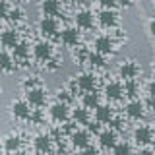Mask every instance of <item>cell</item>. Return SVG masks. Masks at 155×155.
<instances>
[{"instance_id": "cell-1", "label": "cell", "mask_w": 155, "mask_h": 155, "mask_svg": "<svg viewBox=\"0 0 155 155\" xmlns=\"http://www.w3.org/2000/svg\"><path fill=\"white\" fill-rule=\"evenodd\" d=\"M33 56H35V60L39 62H51L52 56H54V48H52V45L47 41H39L35 43V47H33Z\"/></svg>"}, {"instance_id": "cell-2", "label": "cell", "mask_w": 155, "mask_h": 155, "mask_svg": "<svg viewBox=\"0 0 155 155\" xmlns=\"http://www.w3.org/2000/svg\"><path fill=\"white\" fill-rule=\"evenodd\" d=\"M93 51L99 52V54H103V56L113 54L114 52V39L109 37V35H99L93 43Z\"/></svg>"}, {"instance_id": "cell-3", "label": "cell", "mask_w": 155, "mask_h": 155, "mask_svg": "<svg viewBox=\"0 0 155 155\" xmlns=\"http://www.w3.org/2000/svg\"><path fill=\"white\" fill-rule=\"evenodd\" d=\"M39 33L43 37H54L58 33V21L56 18H48V16H43L39 19Z\"/></svg>"}, {"instance_id": "cell-4", "label": "cell", "mask_w": 155, "mask_h": 155, "mask_svg": "<svg viewBox=\"0 0 155 155\" xmlns=\"http://www.w3.org/2000/svg\"><path fill=\"white\" fill-rule=\"evenodd\" d=\"M25 101L29 103V107H43L47 103V91L41 85L33 87V89L25 91Z\"/></svg>"}, {"instance_id": "cell-5", "label": "cell", "mask_w": 155, "mask_h": 155, "mask_svg": "<svg viewBox=\"0 0 155 155\" xmlns=\"http://www.w3.org/2000/svg\"><path fill=\"white\" fill-rule=\"evenodd\" d=\"M48 114H51V118L54 120V122H66L68 118H70V107L66 103H60V101H56L54 105H51V109H48Z\"/></svg>"}, {"instance_id": "cell-6", "label": "cell", "mask_w": 155, "mask_h": 155, "mask_svg": "<svg viewBox=\"0 0 155 155\" xmlns=\"http://www.w3.org/2000/svg\"><path fill=\"white\" fill-rule=\"evenodd\" d=\"M124 113H126V116H128V118H132V120L143 118V114H145V105H143V101H140V99H130L128 105H126V109H124Z\"/></svg>"}, {"instance_id": "cell-7", "label": "cell", "mask_w": 155, "mask_h": 155, "mask_svg": "<svg viewBox=\"0 0 155 155\" xmlns=\"http://www.w3.org/2000/svg\"><path fill=\"white\" fill-rule=\"evenodd\" d=\"M31 114H33V110L27 101H14L12 103V116L16 120H29Z\"/></svg>"}, {"instance_id": "cell-8", "label": "cell", "mask_w": 155, "mask_h": 155, "mask_svg": "<svg viewBox=\"0 0 155 155\" xmlns=\"http://www.w3.org/2000/svg\"><path fill=\"white\" fill-rule=\"evenodd\" d=\"M76 85L80 87L84 93H87V91H95L97 87V76L91 74V72H84V74H80L76 78Z\"/></svg>"}, {"instance_id": "cell-9", "label": "cell", "mask_w": 155, "mask_h": 155, "mask_svg": "<svg viewBox=\"0 0 155 155\" xmlns=\"http://www.w3.org/2000/svg\"><path fill=\"white\" fill-rule=\"evenodd\" d=\"M140 74V66L136 64L134 60H126L120 64L118 68V76L122 78L124 81H128V80H136V76Z\"/></svg>"}, {"instance_id": "cell-10", "label": "cell", "mask_w": 155, "mask_h": 155, "mask_svg": "<svg viewBox=\"0 0 155 155\" xmlns=\"http://www.w3.org/2000/svg\"><path fill=\"white\" fill-rule=\"evenodd\" d=\"M134 142L138 145H149L153 142V128H149V126H138L134 130Z\"/></svg>"}, {"instance_id": "cell-11", "label": "cell", "mask_w": 155, "mask_h": 155, "mask_svg": "<svg viewBox=\"0 0 155 155\" xmlns=\"http://www.w3.org/2000/svg\"><path fill=\"white\" fill-rule=\"evenodd\" d=\"M70 142H72V145H74L76 149H84V147L89 145L91 136H89L87 130H74V132L70 134Z\"/></svg>"}, {"instance_id": "cell-12", "label": "cell", "mask_w": 155, "mask_h": 155, "mask_svg": "<svg viewBox=\"0 0 155 155\" xmlns=\"http://www.w3.org/2000/svg\"><path fill=\"white\" fill-rule=\"evenodd\" d=\"M105 97L109 101H120L124 97V87L120 81H109L105 85Z\"/></svg>"}, {"instance_id": "cell-13", "label": "cell", "mask_w": 155, "mask_h": 155, "mask_svg": "<svg viewBox=\"0 0 155 155\" xmlns=\"http://www.w3.org/2000/svg\"><path fill=\"white\" fill-rule=\"evenodd\" d=\"M60 41L66 47H76L80 43V31H78V27H64L60 31Z\"/></svg>"}, {"instance_id": "cell-14", "label": "cell", "mask_w": 155, "mask_h": 155, "mask_svg": "<svg viewBox=\"0 0 155 155\" xmlns=\"http://www.w3.org/2000/svg\"><path fill=\"white\" fill-rule=\"evenodd\" d=\"M33 145H35L37 153H51L52 151V138L48 134H39L33 140Z\"/></svg>"}, {"instance_id": "cell-15", "label": "cell", "mask_w": 155, "mask_h": 155, "mask_svg": "<svg viewBox=\"0 0 155 155\" xmlns=\"http://www.w3.org/2000/svg\"><path fill=\"white\" fill-rule=\"evenodd\" d=\"M62 12V4L60 0H43L41 2V14L48 18H54Z\"/></svg>"}, {"instance_id": "cell-16", "label": "cell", "mask_w": 155, "mask_h": 155, "mask_svg": "<svg viewBox=\"0 0 155 155\" xmlns=\"http://www.w3.org/2000/svg\"><path fill=\"white\" fill-rule=\"evenodd\" d=\"M114 118V113H113V107L109 105H99L95 109V122L99 124H110V120Z\"/></svg>"}, {"instance_id": "cell-17", "label": "cell", "mask_w": 155, "mask_h": 155, "mask_svg": "<svg viewBox=\"0 0 155 155\" xmlns=\"http://www.w3.org/2000/svg\"><path fill=\"white\" fill-rule=\"evenodd\" d=\"M116 140H118V136H116V132L113 128H109V130H103V132H99V145L101 147H105V149H113L114 145H116Z\"/></svg>"}, {"instance_id": "cell-18", "label": "cell", "mask_w": 155, "mask_h": 155, "mask_svg": "<svg viewBox=\"0 0 155 155\" xmlns=\"http://www.w3.org/2000/svg\"><path fill=\"white\" fill-rule=\"evenodd\" d=\"M93 14L89 12V10H80V12L76 14V25L80 29H91L93 27Z\"/></svg>"}, {"instance_id": "cell-19", "label": "cell", "mask_w": 155, "mask_h": 155, "mask_svg": "<svg viewBox=\"0 0 155 155\" xmlns=\"http://www.w3.org/2000/svg\"><path fill=\"white\" fill-rule=\"evenodd\" d=\"M19 43V35L18 31H14V29H6V31H2V35H0V45L4 48H14Z\"/></svg>"}, {"instance_id": "cell-20", "label": "cell", "mask_w": 155, "mask_h": 155, "mask_svg": "<svg viewBox=\"0 0 155 155\" xmlns=\"http://www.w3.org/2000/svg\"><path fill=\"white\" fill-rule=\"evenodd\" d=\"M116 21H118V14H116L114 10H103V12L99 14V23L107 29L114 27Z\"/></svg>"}, {"instance_id": "cell-21", "label": "cell", "mask_w": 155, "mask_h": 155, "mask_svg": "<svg viewBox=\"0 0 155 155\" xmlns=\"http://www.w3.org/2000/svg\"><path fill=\"white\" fill-rule=\"evenodd\" d=\"M99 105H101V97L97 91H87V93H84V97H81V107H85L89 110V109H97Z\"/></svg>"}, {"instance_id": "cell-22", "label": "cell", "mask_w": 155, "mask_h": 155, "mask_svg": "<svg viewBox=\"0 0 155 155\" xmlns=\"http://www.w3.org/2000/svg\"><path fill=\"white\" fill-rule=\"evenodd\" d=\"M12 52H14V60H25V58L29 56V52H31V48H29V45L25 41H19L16 47L12 48Z\"/></svg>"}, {"instance_id": "cell-23", "label": "cell", "mask_w": 155, "mask_h": 155, "mask_svg": "<svg viewBox=\"0 0 155 155\" xmlns=\"http://www.w3.org/2000/svg\"><path fill=\"white\" fill-rule=\"evenodd\" d=\"M72 120H74L76 124H89V110L85 109V107H80V109H74L70 113Z\"/></svg>"}, {"instance_id": "cell-24", "label": "cell", "mask_w": 155, "mask_h": 155, "mask_svg": "<svg viewBox=\"0 0 155 155\" xmlns=\"http://www.w3.org/2000/svg\"><path fill=\"white\" fill-rule=\"evenodd\" d=\"M21 147V138H19L18 134H10L6 140H4V149H6L8 153H14L18 151V149Z\"/></svg>"}, {"instance_id": "cell-25", "label": "cell", "mask_w": 155, "mask_h": 155, "mask_svg": "<svg viewBox=\"0 0 155 155\" xmlns=\"http://www.w3.org/2000/svg\"><path fill=\"white\" fill-rule=\"evenodd\" d=\"M14 68H16L14 56L2 51V52H0V70H2V72H14Z\"/></svg>"}, {"instance_id": "cell-26", "label": "cell", "mask_w": 155, "mask_h": 155, "mask_svg": "<svg viewBox=\"0 0 155 155\" xmlns=\"http://www.w3.org/2000/svg\"><path fill=\"white\" fill-rule=\"evenodd\" d=\"M124 87V95L130 97V99H138V93H140V84L136 80H128L126 84L122 85Z\"/></svg>"}, {"instance_id": "cell-27", "label": "cell", "mask_w": 155, "mask_h": 155, "mask_svg": "<svg viewBox=\"0 0 155 155\" xmlns=\"http://www.w3.org/2000/svg\"><path fill=\"white\" fill-rule=\"evenodd\" d=\"M85 62H87V64H89L91 68H103V66H105V56L93 51V52H87Z\"/></svg>"}, {"instance_id": "cell-28", "label": "cell", "mask_w": 155, "mask_h": 155, "mask_svg": "<svg viewBox=\"0 0 155 155\" xmlns=\"http://www.w3.org/2000/svg\"><path fill=\"white\" fill-rule=\"evenodd\" d=\"M114 155H134L132 153V145L126 143V142H116V145L113 147Z\"/></svg>"}, {"instance_id": "cell-29", "label": "cell", "mask_w": 155, "mask_h": 155, "mask_svg": "<svg viewBox=\"0 0 155 155\" xmlns=\"http://www.w3.org/2000/svg\"><path fill=\"white\" fill-rule=\"evenodd\" d=\"M8 19H10L12 23H19V21L23 19V10H21V8H12V10L8 12Z\"/></svg>"}, {"instance_id": "cell-30", "label": "cell", "mask_w": 155, "mask_h": 155, "mask_svg": "<svg viewBox=\"0 0 155 155\" xmlns=\"http://www.w3.org/2000/svg\"><path fill=\"white\" fill-rule=\"evenodd\" d=\"M39 85H41V84H39V80H37V78H27V80L25 81H23V89H33V87H39Z\"/></svg>"}, {"instance_id": "cell-31", "label": "cell", "mask_w": 155, "mask_h": 155, "mask_svg": "<svg viewBox=\"0 0 155 155\" xmlns=\"http://www.w3.org/2000/svg\"><path fill=\"white\" fill-rule=\"evenodd\" d=\"M70 99H72V95H70V91L68 89H62V91H58V101L60 103H70Z\"/></svg>"}, {"instance_id": "cell-32", "label": "cell", "mask_w": 155, "mask_h": 155, "mask_svg": "<svg viewBox=\"0 0 155 155\" xmlns=\"http://www.w3.org/2000/svg\"><path fill=\"white\" fill-rule=\"evenodd\" d=\"M8 12H10V6L6 0H0V19H6L8 18Z\"/></svg>"}, {"instance_id": "cell-33", "label": "cell", "mask_w": 155, "mask_h": 155, "mask_svg": "<svg viewBox=\"0 0 155 155\" xmlns=\"http://www.w3.org/2000/svg\"><path fill=\"white\" fill-rule=\"evenodd\" d=\"M80 155H99V149L93 147V145H87V147L81 149V153Z\"/></svg>"}, {"instance_id": "cell-34", "label": "cell", "mask_w": 155, "mask_h": 155, "mask_svg": "<svg viewBox=\"0 0 155 155\" xmlns=\"http://www.w3.org/2000/svg\"><path fill=\"white\" fill-rule=\"evenodd\" d=\"M99 4L103 6V10H113L116 6V0H99Z\"/></svg>"}, {"instance_id": "cell-35", "label": "cell", "mask_w": 155, "mask_h": 155, "mask_svg": "<svg viewBox=\"0 0 155 155\" xmlns=\"http://www.w3.org/2000/svg\"><path fill=\"white\" fill-rule=\"evenodd\" d=\"M147 31H149V35L155 37V18L149 19V23H147Z\"/></svg>"}, {"instance_id": "cell-36", "label": "cell", "mask_w": 155, "mask_h": 155, "mask_svg": "<svg viewBox=\"0 0 155 155\" xmlns=\"http://www.w3.org/2000/svg\"><path fill=\"white\" fill-rule=\"evenodd\" d=\"M147 93H149V97H153V99H155V80H151L147 84Z\"/></svg>"}, {"instance_id": "cell-37", "label": "cell", "mask_w": 155, "mask_h": 155, "mask_svg": "<svg viewBox=\"0 0 155 155\" xmlns=\"http://www.w3.org/2000/svg\"><path fill=\"white\" fill-rule=\"evenodd\" d=\"M87 128H89V132H99V122H95V124H87Z\"/></svg>"}, {"instance_id": "cell-38", "label": "cell", "mask_w": 155, "mask_h": 155, "mask_svg": "<svg viewBox=\"0 0 155 155\" xmlns=\"http://www.w3.org/2000/svg\"><path fill=\"white\" fill-rule=\"evenodd\" d=\"M143 105H147V107H151V109L155 110V99H153V97H149V99H147V103H143Z\"/></svg>"}, {"instance_id": "cell-39", "label": "cell", "mask_w": 155, "mask_h": 155, "mask_svg": "<svg viewBox=\"0 0 155 155\" xmlns=\"http://www.w3.org/2000/svg\"><path fill=\"white\" fill-rule=\"evenodd\" d=\"M140 155H155L151 149H142V151H140Z\"/></svg>"}, {"instance_id": "cell-40", "label": "cell", "mask_w": 155, "mask_h": 155, "mask_svg": "<svg viewBox=\"0 0 155 155\" xmlns=\"http://www.w3.org/2000/svg\"><path fill=\"white\" fill-rule=\"evenodd\" d=\"M120 4H122V6H124V8H128V6H130V4H132V0H120Z\"/></svg>"}, {"instance_id": "cell-41", "label": "cell", "mask_w": 155, "mask_h": 155, "mask_svg": "<svg viewBox=\"0 0 155 155\" xmlns=\"http://www.w3.org/2000/svg\"><path fill=\"white\" fill-rule=\"evenodd\" d=\"M12 155H27V153H25V151H21V149H18V151H14Z\"/></svg>"}, {"instance_id": "cell-42", "label": "cell", "mask_w": 155, "mask_h": 155, "mask_svg": "<svg viewBox=\"0 0 155 155\" xmlns=\"http://www.w3.org/2000/svg\"><path fill=\"white\" fill-rule=\"evenodd\" d=\"M37 155H51V153H37Z\"/></svg>"}, {"instance_id": "cell-43", "label": "cell", "mask_w": 155, "mask_h": 155, "mask_svg": "<svg viewBox=\"0 0 155 155\" xmlns=\"http://www.w3.org/2000/svg\"><path fill=\"white\" fill-rule=\"evenodd\" d=\"M0 52H2V45H0Z\"/></svg>"}, {"instance_id": "cell-44", "label": "cell", "mask_w": 155, "mask_h": 155, "mask_svg": "<svg viewBox=\"0 0 155 155\" xmlns=\"http://www.w3.org/2000/svg\"><path fill=\"white\" fill-rule=\"evenodd\" d=\"M23 2H27V0H23Z\"/></svg>"}, {"instance_id": "cell-45", "label": "cell", "mask_w": 155, "mask_h": 155, "mask_svg": "<svg viewBox=\"0 0 155 155\" xmlns=\"http://www.w3.org/2000/svg\"><path fill=\"white\" fill-rule=\"evenodd\" d=\"M0 155H2V151H0Z\"/></svg>"}, {"instance_id": "cell-46", "label": "cell", "mask_w": 155, "mask_h": 155, "mask_svg": "<svg viewBox=\"0 0 155 155\" xmlns=\"http://www.w3.org/2000/svg\"><path fill=\"white\" fill-rule=\"evenodd\" d=\"M153 134H155V130H153Z\"/></svg>"}]
</instances>
